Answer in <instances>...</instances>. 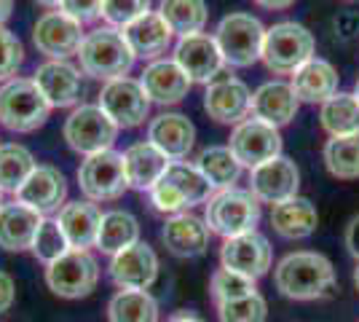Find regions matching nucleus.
<instances>
[{"instance_id": "1", "label": "nucleus", "mask_w": 359, "mask_h": 322, "mask_svg": "<svg viewBox=\"0 0 359 322\" xmlns=\"http://www.w3.org/2000/svg\"><path fill=\"white\" fill-rule=\"evenodd\" d=\"M276 290L292 301H314L335 290V269L327 255L300 250L290 253L273 269Z\"/></svg>"}, {"instance_id": "2", "label": "nucleus", "mask_w": 359, "mask_h": 322, "mask_svg": "<svg viewBox=\"0 0 359 322\" xmlns=\"http://www.w3.org/2000/svg\"><path fill=\"white\" fill-rule=\"evenodd\" d=\"M135 51L129 46V41L123 38V30H116V27H97V30L86 32L81 51H78L81 70L97 81H105V83L129 76V70L135 67Z\"/></svg>"}, {"instance_id": "3", "label": "nucleus", "mask_w": 359, "mask_h": 322, "mask_svg": "<svg viewBox=\"0 0 359 322\" xmlns=\"http://www.w3.org/2000/svg\"><path fill=\"white\" fill-rule=\"evenodd\" d=\"M210 180L198 172L196 164L188 161H172L166 167L164 177L150 188V204L166 215H180L191 210L194 204H204L212 199Z\"/></svg>"}, {"instance_id": "4", "label": "nucleus", "mask_w": 359, "mask_h": 322, "mask_svg": "<svg viewBox=\"0 0 359 322\" xmlns=\"http://www.w3.org/2000/svg\"><path fill=\"white\" fill-rule=\"evenodd\" d=\"M314 35L298 22H276L266 27L260 60L273 76H292L298 67L314 60Z\"/></svg>"}, {"instance_id": "5", "label": "nucleus", "mask_w": 359, "mask_h": 322, "mask_svg": "<svg viewBox=\"0 0 359 322\" xmlns=\"http://www.w3.org/2000/svg\"><path fill=\"white\" fill-rule=\"evenodd\" d=\"M51 113L32 78H11L0 86V123L11 132L27 135L41 129Z\"/></svg>"}, {"instance_id": "6", "label": "nucleus", "mask_w": 359, "mask_h": 322, "mask_svg": "<svg viewBox=\"0 0 359 322\" xmlns=\"http://www.w3.org/2000/svg\"><path fill=\"white\" fill-rule=\"evenodd\" d=\"M210 231L220 234L223 239H233L241 234L255 231L260 223V201L252 196L247 188H225L215 191L212 199L207 201V215H204Z\"/></svg>"}, {"instance_id": "7", "label": "nucleus", "mask_w": 359, "mask_h": 322, "mask_svg": "<svg viewBox=\"0 0 359 322\" xmlns=\"http://www.w3.org/2000/svg\"><path fill=\"white\" fill-rule=\"evenodd\" d=\"M215 43L223 54L225 65L231 67H250L263 54L266 27L252 14H228L220 19L215 30Z\"/></svg>"}, {"instance_id": "8", "label": "nucleus", "mask_w": 359, "mask_h": 322, "mask_svg": "<svg viewBox=\"0 0 359 322\" xmlns=\"http://www.w3.org/2000/svg\"><path fill=\"white\" fill-rule=\"evenodd\" d=\"M62 135L75 154L94 156L102 151H113V142L118 137V126L100 105H78L67 116Z\"/></svg>"}, {"instance_id": "9", "label": "nucleus", "mask_w": 359, "mask_h": 322, "mask_svg": "<svg viewBox=\"0 0 359 322\" xmlns=\"http://www.w3.org/2000/svg\"><path fill=\"white\" fill-rule=\"evenodd\" d=\"M100 282V263L89 250H67L46 266V285L60 298H83Z\"/></svg>"}, {"instance_id": "10", "label": "nucleus", "mask_w": 359, "mask_h": 322, "mask_svg": "<svg viewBox=\"0 0 359 322\" xmlns=\"http://www.w3.org/2000/svg\"><path fill=\"white\" fill-rule=\"evenodd\" d=\"M78 185L89 201H116L129 188L123 172V154L102 151L86 156L78 167Z\"/></svg>"}, {"instance_id": "11", "label": "nucleus", "mask_w": 359, "mask_h": 322, "mask_svg": "<svg viewBox=\"0 0 359 322\" xmlns=\"http://www.w3.org/2000/svg\"><path fill=\"white\" fill-rule=\"evenodd\" d=\"M228 148L241 167L255 169L276 156H282V135L276 126L260 121V119H247L233 126V132L228 137Z\"/></svg>"}, {"instance_id": "12", "label": "nucleus", "mask_w": 359, "mask_h": 322, "mask_svg": "<svg viewBox=\"0 0 359 322\" xmlns=\"http://www.w3.org/2000/svg\"><path fill=\"white\" fill-rule=\"evenodd\" d=\"M97 105L105 110L113 119L118 129H135L140 123H145L150 116V102L142 83L135 78L123 76L116 81H107L100 92V102Z\"/></svg>"}, {"instance_id": "13", "label": "nucleus", "mask_w": 359, "mask_h": 322, "mask_svg": "<svg viewBox=\"0 0 359 322\" xmlns=\"http://www.w3.org/2000/svg\"><path fill=\"white\" fill-rule=\"evenodd\" d=\"M83 38H86L83 25H78L65 11H46L35 22V27H32V43L48 60H70V57H78Z\"/></svg>"}, {"instance_id": "14", "label": "nucleus", "mask_w": 359, "mask_h": 322, "mask_svg": "<svg viewBox=\"0 0 359 322\" xmlns=\"http://www.w3.org/2000/svg\"><path fill=\"white\" fill-rule=\"evenodd\" d=\"M204 110L217 123H241L252 116V92L250 86L233 76H220L207 83Z\"/></svg>"}, {"instance_id": "15", "label": "nucleus", "mask_w": 359, "mask_h": 322, "mask_svg": "<svg viewBox=\"0 0 359 322\" xmlns=\"http://www.w3.org/2000/svg\"><path fill=\"white\" fill-rule=\"evenodd\" d=\"M172 60L182 67V73L191 78V83H212L223 73L225 60L215 38L207 32L185 35L175 43V57Z\"/></svg>"}, {"instance_id": "16", "label": "nucleus", "mask_w": 359, "mask_h": 322, "mask_svg": "<svg viewBox=\"0 0 359 322\" xmlns=\"http://www.w3.org/2000/svg\"><path fill=\"white\" fill-rule=\"evenodd\" d=\"M300 188V169L292 159L276 156L260 167L250 169V191L257 201L266 204H279L292 196H298Z\"/></svg>"}, {"instance_id": "17", "label": "nucleus", "mask_w": 359, "mask_h": 322, "mask_svg": "<svg viewBox=\"0 0 359 322\" xmlns=\"http://www.w3.org/2000/svg\"><path fill=\"white\" fill-rule=\"evenodd\" d=\"M220 261H223V269L257 279L271 269L273 253H271L269 239L263 234L250 231V234H241L233 239H225L223 250H220Z\"/></svg>"}, {"instance_id": "18", "label": "nucleus", "mask_w": 359, "mask_h": 322, "mask_svg": "<svg viewBox=\"0 0 359 322\" xmlns=\"http://www.w3.org/2000/svg\"><path fill=\"white\" fill-rule=\"evenodd\" d=\"M110 276L121 290H148L158 276V255L150 245L137 242L118 255H113Z\"/></svg>"}, {"instance_id": "19", "label": "nucleus", "mask_w": 359, "mask_h": 322, "mask_svg": "<svg viewBox=\"0 0 359 322\" xmlns=\"http://www.w3.org/2000/svg\"><path fill=\"white\" fill-rule=\"evenodd\" d=\"M16 199L22 204L32 207L35 213L46 215L57 213L65 207V199H67V180L57 167L51 164H38L32 169V175L27 177V183L19 188Z\"/></svg>"}, {"instance_id": "20", "label": "nucleus", "mask_w": 359, "mask_h": 322, "mask_svg": "<svg viewBox=\"0 0 359 322\" xmlns=\"http://www.w3.org/2000/svg\"><path fill=\"white\" fill-rule=\"evenodd\" d=\"M148 142H153L169 161H182L196 145V126L182 113H161L148 123Z\"/></svg>"}, {"instance_id": "21", "label": "nucleus", "mask_w": 359, "mask_h": 322, "mask_svg": "<svg viewBox=\"0 0 359 322\" xmlns=\"http://www.w3.org/2000/svg\"><path fill=\"white\" fill-rule=\"evenodd\" d=\"M140 83L148 94V100L156 105H177L191 92V78L182 73V67L175 60L148 62Z\"/></svg>"}, {"instance_id": "22", "label": "nucleus", "mask_w": 359, "mask_h": 322, "mask_svg": "<svg viewBox=\"0 0 359 322\" xmlns=\"http://www.w3.org/2000/svg\"><path fill=\"white\" fill-rule=\"evenodd\" d=\"M41 94L46 97V102L51 107H70L81 100V70L70 65L67 60H48L43 62L38 70H35V78Z\"/></svg>"}, {"instance_id": "23", "label": "nucleus", "mask_w": 359, "mask_h": 322, "mask_svg": "<svg viewBox=\"0 0 359 322\" xmlns=\"http://www.w3.org/2000/svg\"><path fill=\"white\" fill-rule=\"evenodd\" d=\"M161 239L172 255L196 258V255H204L210 247V226L204 217H198L194 213L172 215L164 223Z\"/></svg>"}, {"instance_id": "24", "label": "nucleus", "mask_w": 359, "mask_h": 322, "mask_svg": "<svg viewBox=\"0 0 359 322\" xmlns=\"http://www.w3.org/2000/svg\"><path fill=\"white\" fill-rule=\"evenodd\" d=\"M43 223V215L19 199L0 207V247L8 253H25L32 247V239Z\"/></svg>"}, {"instance_id": "25", "label": "nucleus", "mask_w": 359, "mask_h": 322, "mask_svg": "<svg viewBox=\"0 0 359 322\" xmlns=\"http://www.w3.org/2000/svg\"><path fill=\"white\" fill-rule=\"evenodd\" d=\"M298 97L285 81H269L252 92V119H260L276 129L292 121L298 116Z\"/></svg>"}, {"instance_id": "26", "label": "nucleus", "mask_w": 359, "mask_h": 322, "mask_svg": "<svg viewBox=\"0 0 359 322\" xmlns=\"http://www.w3.org/2000/svg\"><path fill=\"white\" fill-rule=\"evenodd\" d=\"M172 161L166 159L153 142L142 140L135 142L123 151V172H126V183L135 191H150L153 185L164 177L166 167Z\"/></svg>"}, {"instance_id": "27", "label": "nucleus", "mask_w": 359, "mask_h": 322, "mask_svg": "<svg viewBox=\"0 0 359 322\" xmlns=\"http://www.w3.org/2000/svg\"><path fill=\"white\" fill-rule=\"evenodd\" d=\"M123 38L129 41L135 57L153 62L161 60V54L172 46L175 32L169 30V25H166L164 16L158 14V11H148L145 16H140L137 22H132L129 27H123Z\"/></svg>"}, {"instance_id": "28", "label": "nucleus", "mask_w": 359, "mask_h": 322, "mask_svg": "<svg viewBox=\"0 0 359 322\" xmlns=\"http://www.w3.org/2000/svg\"><path fill=\"white\" fill-rule=\"evenodd\" d=\"M290 86L298 97V102H309V105L327 102L330 97L338 94V70L327 60L314 57L292 73Z\"/></svg>"}, {"instance_id": "29", "label": "nucleus", "mask_w": 359, "mask_h": 322, "mask_svg": "<svg viewBox=\"0 0 359 322\" xmlns=\"http://www.w3.org/2000/svg\"><path fill=\"white\" fill-rule=\"evenodd\" d=\"M57 220L70 242V250H89L91 245H97L102 213L94 201H67L57 215Z\"/></svg>"}, {"instance_id": "30", "label": "nucleus", "mask_w": 359, "mask_h": 322, "mask_svg": "<svg viewBox=\"0 0 359 322\" xmlns=\"http://www.w3.org/2000/svg\"><path fill=\"white\" fill-rule=\"evenodd\" d=\"M271 226L285 239H306L319 226V215L311 199L292 196L287 201H279L271 207Z\"/></svg>"}, {"instance_id": "31", "label": "nucleus", "mask_w": 359, "mask_h": 322, "mask_svg": "<svg viewBox=\"0 0 359 322\" xmlns=\"http://www.w3.org/2000/svg\"><path fill=\"white\" fill-rule=\"evenodd\" d=\"M140 242V223L132 213L126 210H110L102 215L100 234H97V247L107 255H118L126 247Z\"/></svg>"}, {"instance_id": "32", "label": "nucleus", "mask_w": 359, "mask_h": 322, "mask_svg": "<svg viewBox=\"0 0 359 322\" xmlns=\"http://www.w3.org/2000/svg\"><path fill=\"white\" fill-rule=\"evenodd\" d=\"M319 121L322 129L330 137H348V135H359V100L357 94L338 92L330 97L327 102H322L319 110Z\"/></svg>"}, {"instance_id": "33", "label": "nucleus", "mask_w": 359, "mask_h": 322, "mask_svg": "<svg viewBox=\"0 0 359 322\" xmlns=\"http://www.w3.org/2000/svg\"><path fill=\"white\" fill-rule=\"evenodd\" d=\"M196 167L210 180L215 191L233 188V183L239 180L241 175V164L236 161V156L231 154L228 145H210V148H204L201 154L196 156Z\"/></svg>"}, {"instance_id": "34", "label": "nucleus", "mask_w": 359, "mask_h": 322, "mask_svg": "<svg viewBox=\"0 0 359 322\" xmlns=\"http://www.w3.org/2000/svg\"><path fill=\"white\" fill-rule=\"evenodd\" d=\"M158 14L164 16L169 30L180 35V38L204 32L207 19H210L204 0H161L158 3Z\"/></svg>"}, {"instance_id": "35", "label": "nucleus", "mask_w": 359, "mask_h": 322, "mask_svg": "<svg viewBox=\"0 0 359 322\" xmlns=\"http://www.w3.org/2000/svg\"><path fill=\"white\" fill-rule=\"evenodd\" d=\"M35 156L19 145V142H3L0 145V191L3 194H19V188L27 183V177L32 175Z\"/></svg>"}, {"instance_id": "36", "label": "nucleus", "mask_w": 359, "mask_h": 322, "mask_svg": "<svg viewBox=\"0 0 359 322\" xmlns=\"http://www.w3.org/2000/svg\"><path fill=\"white\" fill-rule=\"evenodd\" d=\"M110 322H158V304L148 290H121L107 304Z\"/></svg>"}, {"instance_id": "37", "label": "nucleus", "mask_w": 359, "mask_h": 322, "mask_svg": "<svg viewBox=\"0 0 359 322\" xmlns=\"http://www.w3.org/2000/svg\"><path fill=\"white\" fill-rule=\"evenodd\" d=\"M325 167L338 180H357L359 177V135L348 137H330L325 142Z\"/></svg>"}, {"instance_id": "38", "label": "nucleus", "mask_w": 359, "mask_h": 322, "mask_svg": "<svg viewBox=\"0 0 359 322\" xmlns=\"http://www.w3.org/2000/svg\"><path fill=\"white\" fill-rule=\"evenodd\" d=\"M30 250L32 255L41 263H46V266L54 263L57 258H62L70 250V242H67V236H65V231H62L57 217H43V223H41V229L35 234Z\"/></svg>"}, {"instance_id": "39", "label": "nucleus", "mask_w": 359, "mask_h": 322, "mask_svg": "<svg viewBox=\"0 0 359 322\" xmlns=\"http://www.w3.org/2000/svg\"><path fill=\"white\" fill-rule=\"evenodd\" d=\"M212 298L220 304H228V301H239V298H247V295H255L257 288H255V279L239 274V271H231V269H217L212 274L210 282Z\"/></svg>"}, {"instance_id": "40", "label": "nucleus", "mask_w": 359, "mask_h": 322, "mask_svg": "<svg viewBox=\"0 0 359 322\" xmlns=\"http://www.w3.org/2000/svg\"><path fill=\"white\" fill-rule=\"evenodd\" d=\"M220 322H266L269 307H266V298L260 293L239 298V301H228L217 307Z\"/></svg>"}, {"instance_id": "41", "label": "nucleus", "mask_w": 359, "mask_h": 322, "mask_svg": "<svg viewBox=\"0 0 359 322\" xmlns=\"http://www.w3.org/2000/svg\"><path fill=\"white\" fill-rule=\"evenodd\" d=\"M150 11V0H102V11L100 16L107 22V27L123 30L140 16Z\"/></svg>"}, {"instance_id": "42", "label": "nucleus", "mask_w": 359, "mask_h": 322, "mask_svg": "<svg viewBox=\"0 0 359 322\" xmlns=\"http://www.w3.org/2000/svg\"><path fill=\"white\" fill-rule=\"evenodd\" d=\"M25 62V46L6 25H0V83L16 78Z\"/></svg>"}, {"instance_id": "43", "label": "nucleus", "mask_w": 359, "mask_h": 322, "mask_svg": "<svg viewBox=\"0 0 359 322\" xmlns=\"http://www.w3.org/2000/svg\"><path fill=\"white\" fill-rule=\"evenodd\" d=\"M60 11L75 19L78 25H91L100 19L102 11V0H62Z\"/></svg>"}, {"instance_id": "44", "label": "nucleus", "mask_w": 359, "mask_h": 322, "mask_svg": "<svg viewBox=\"0 0 359 322\" xmlns=\"http://www.w3.org/2000/svg\"><path fill=\"white\" fill-rule=\"evenodd\" d=\"M14 298H16V285H14V279H11V274L0 271V314L11 309V304H14Z\"/></svg>"}, {"instance_id": "45", "label": "nucleus", "mask_w": 359, "mask_h": 322, "mask_svg": "<svg viewBox=\"0 0 359 322\" xmlns=\"http://www.w3.org/2000/svg\"><path fill=\"white\" fill-rule=\"evenodd\" d=\"M346 247H348V253L359 261V215H354L348 220V226H346Z\"/></svg>"}, {"instance_id": "46", "label": "nucleus", "mask_w": 359, "mask_h": 322, "mask_svg": "<svg viewBox=\"0 0 359 322\" xmlns=\"http://www.w3.org/2000/svg\"><path fill=\"white\" fill-rule=\"evenodd\" d=\"M260 8H269V11H285V8H290L295 0H255Z\"/></svg>"}, {"instance_id": "47", "label": "nucleus", "mask_w": 359, "mask_h": 322, "mask_svg": "<svg viewBox=\"0 0 359 322\" xmlns=\"http://www.w3.org/2000/svg\"><path fill=\"white\" fill-rule=\"evenodd\" d=\"M11 11H14V0H0V25L8 22Z\"/></svg>"}, {"instance_id": "48", "label": "nucleus", "mask_w": 359, "mask_h": 322, "mask_svg": "<svg viewBox=\"0 0 359 322\" xmlns=\"http://www.w3.org/2000/svg\"><path fill=\"white\" fill-rule=\"evenodd\" d=\"M169 322H204L198 314H191V311H177L175 317H169Z\"/></svg>"}, {"instance_id": "49", "label": "nucleus", "mask_w": 359, "mask_h": 322, "mask_svg": "<svg viewBox=\"0 0 359 322\" xmlns=\"http://www.w3.org/2000/svg\"><path fill=\"white\" fill-rule=\"evenodd\" d=\"M35 3H41L46 8H60L62 6V0H35Z\"/></svg>"}, {"instance_id": "50", "label": "nucleus", "mask_w": 359, "mask_h": 322, "mask_svg": "<svg viewBox=\"0 0 359 322\" xmlns=\"http://www.w3.org/2000/svg\"><path fill=\"white\" fill-rule=\"evenodd\" d=\"M354 285H357V290H359V266L354 269Z\"/></svg>"}, {"instance_id": "51", "label": "nucleus", "mask_w": 359, "mask_h": 322, "mask_svg": "<svg viewBox=\"0 0 359 322\" xmlns=\"http://www.w3.org/2000/svg\"><path fill=\"white\" fill-rule=\"evenodd\" d=\"M354 94H357V100H359V78H357V86H354Z\"/></svg>"}, {"instance_id": "52", "label": "nucleus", "mask_w": 359, "mask_h": 322, "mask_svg": "<svg viewBox=\"0 0 359 322\" xmlns=\"http://www.w3.org/2000/svg\"><path fill=\"white\" fill-rule=\"evenodd\" d=\"M3 204H6V201H3V191H0V207H3Z\"/></svg>"}, {"instance_id": "53", "label": "nucleus", "mask_w": 359, "mask_h": 322, "mask_svg": "<svg viewBox=\"0 0 359 322\" xmlns=\"http://www.w3.org/2000/svg\"><path fill=\"white\" fill-rule=\"evenodd\" d=\"M0 145H3V142H0Z\"/></svg>"}]
</instances>
